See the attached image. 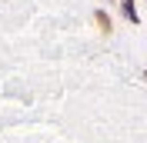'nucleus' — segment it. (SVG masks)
<instances>
[{
  "label": "nucleus",
  "instance_id": "nucleus-1",
  "mask_svg": "<svg viewBox=\"0 0 147 143\" xmlns=\"http://www.w3.org/2000/svg\"><path fill=\"white\" fill-rule=\"evenodd\" d=\"M97 23H100V30H104V33H110V17L104 13V10H97Z\"/></svg>",
  "mask_w": 147,
  "mask_h": 143
}]
</instances>
